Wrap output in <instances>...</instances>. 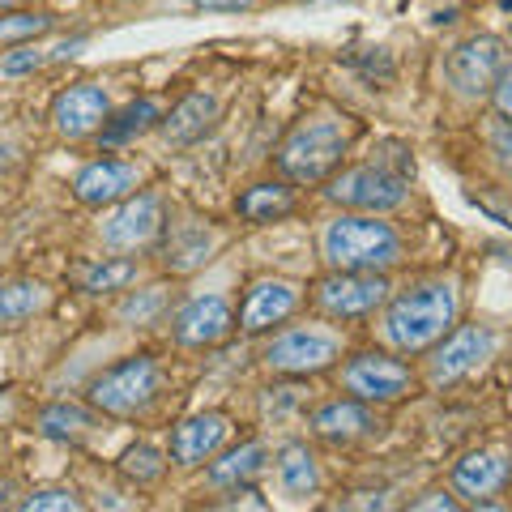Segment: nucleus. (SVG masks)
Segmentation results:
<instances>
[{
  "label": "nucleus",
  "instance_id": "2f4dec72",
  "mask_svg": "<svg viewBox=\"0 0 512 512\" xmlns=\"http://www.w3.org/2000/svg\"><path fill=\"white\" fill-rule=\"evenodd\" d=\"M18 508H26V512H77V508H86V500L73 487H35L26 500H18Z\"/></svg>",
  "mask_w": 512,
  "mask_h": 512
},
{
  "label": "nucleus",
  "instance_id": "5701e85b",
  "mask_svg": "<svg viewBox=\"0 0 512 512\" xmlns=\"http://www.w3.org/2000/svg\"><path fill=\"white\" fill-rule=\"evenodd\" d=\"M141 278V265L133 256H94V261L73 269L77 291L86 295H120Z\"/></svg>",
  "mask_w": 512,
  "mask_h": 512
},
{
  "label": "nucleus",
  "instance_id": "20e7f679",
  "mask_svg": "<svg viewBox=\"0 0 512 512\" xmlns=\"http://www.w3.org/2000/svg\"><path fill=\"white\" fill-rule=\"evenodd\" d=\"M90 406L111 419H137L146 414L158 397H163V367L154 355H128L120 363L103 367L99 376L90 380Z\"/></svg>",
  "mask_w": 512,
  "mask_h": 512
},
{
  "label": "nucleus",
  "instance_id": "ddd939ff",
  "mask_svg": "<svg viewBox=\"0 0 512 512\" xmlns=\"http://www.w3.org/2000/svg\"><path fill=\"white\" fill-rule=\"evenodd\" d=\"M111 116V94L99 82H73L52 99V128L64 141H86Z\"/></svg>",
  "mask_w": 512,
  "mask_h": 512
},
{
  "label": "nucleus",
  "instance_id": "423d86ee",
  "mask_svg": "<svg viewBox=\"0 0 512 512\" xmlns=\"http://www.w3.org/2000/svg\"><path fill=\"white\" fill-rule=\"evenodd\" d=\"M389 274H372V269H329L325 278L312 286V303L320 316L329 320H367L384 308L389 299Z\"/></svg>",
  "mask_w": 512,
  "mask_h": 512
},
{
  "label": "nucleus",
  "instance_id": "aec40b11",
  "mask_svg": "<svg viewBox=\"0 0 512 512\" xmlns=\"http://www.w3.org/2000/svg\"><path fill=\"white\" fill-rule=\"evenodd\" d=\"M265 470H269V448L261 440H244V444L227 448V453L210 457L205 487L210 491H239V487H252Z\"/></svg>",
  "mask_w": 512,
  "mask_h": 512
},
{
  "label": "nucleus",
  "instance_id": "2eb2a0df",
  "mask_svg": "<svg viewBox=\"0 0 512 512\" xmlns=\"http://www.w3.org/2000/svg\"><path fill=\"white\" fill-rule=\"evenodd\" d=\"M231 440V419L222 410H201V414H192V419H184L180 427L171 431V448H167V457H171V466H180V470H201L210 457L222 453V444Z\"/></svg>",
  "mask_w": 512,
  "mask_h": 512
},
{
  "label": "nucleus",
  "instance_id": "72a5a7b5",
  "mask_svg": "<svg viewBox=\"0 0 512 512\" xmlns=\"http://www.w3.org/2000/svg\"><path fill=\"white\" fill-rule=\"evenodd\" d=\"M487 146L495 154V163H500V171L512 180V124H491V133H487Z\"/></svg>",
  "mask_w": 512,
  "mask_h": 512
},
{
  "label": "nucleus",
  "instance_id": "a878e982",
  "mask_svg": "<svg viewBox=\"0 0 512 512\" xmlns=\"http://www.w3.org/2000/svg\"><path fill=\"white\" fill-rule=\"evenodd\" d=\"M158 120H163V107H158L154 99H133V103H124L120 111H111L94 137L107 141V146H124V141L141 137V133H146V128H154Z\"/></svg>",
  "mask_w": 512,
  "mask_h": 512
},
{
  "label": "nucleus",
  "instance_id": "f3484780",
  "mask_svg": "<svg viewBox=\"0 0 512 512\" xmlns=\"http://www.w3.org/2000/svg\"><path fill=\"white\" fill-rule=\"evenodd\" d=\"M163 244H158V256H163V269L175 278L184 274H197V269L210 261V256L222 248V235L210 227V222H175V227H163Z\"/></svg>",
  "mask_w": 512,
  "mask_h": 512
},
{
  "label": "nucleus",
  "instance_id": "f03ea898",
  "mask_svg": "<svg viewBox=\"0 0 512 512\" xmlns=\"http://www.w3.org/2000/svg\"><path fill=\"white\" fill-rule=\"evenodd\" d=\"M350 137H355V124L338 111H316V116H303L291 124V133L282 137L278 146V171L282 180L291 184H325L333 171L342 167V158L350 150Z\"/></svg>",
  "mask_w": 512,
  "mask_h": 512
},
{
  "label": "nucleus",
  "instance_id": "c9c22d12",
  "mask_svg": "<svg viewBox=\"0 0 512 512\" xmlns=\"http://www.w3.org/2000/svg\"><path fill=\"white\" fill-rule=\"evenodd\" d=\"M197 9H210V13H239V9H252L256 0H192Z\"/></svg>",
  "mask_w": 512,
  "mask_h": 512
},
{
  "label": "nucleus",
  "instance_id": "6e6552de",
  "mask_svg": "<svg viewBox=\"0 0 512 512\" xmlns=\"http://www.w3.org/2000/svg\"><path fill=\"white\" fill-rule=\"evenodd\" d=\"M414 372L402 363V359H393V355H384V350H359V355H350L342 363V389L350 397H359V402L367 406H393V402H402V397L414 393Z\"/></svg>",
  "mask_w": 512,
  "mask_h": 512
},
{
  "label": "nucleus",
  "instance_id": "412c9836",
  "mask_svg": "<svg viewBox=\"0 0 512 512\" xmlns=\"http://www.w3.org/2000/svg\"><path fill=\"white\" fill-rule=\"evenodd\" d=\"M214 120H218V94L192 90L158 120V128H163V141H171V146H192V141H201L210 133Z\"/></svg>",
  "mask_w": 512,
  "mask_h": 512
},
{
  "label": "nucleus",
  "instance_id": "e433bc0d",
  "mask_svg": "<svg viewBox=\"0 0 512 512\" xmlns=\"http://www.w3.org/2000/svg\"><path fill=\"white\" fill-rule=\"evenodd\" d=\"M22 5V0H0V13H5V9H18Z\"/></svg>",
  "mask_w": 512,
  "mask_h": 512
},
{
  "label": "nucleus",
  "instance_id": "bb28decb",
  "mask_svg": "<svg viewBox=\"0 0 512 512\" xmlns=\"http://www.w3.org/2000/svg\"><path fill=\"white\" fill-rule=\"evenodd\" d=\"M167 316H171V291L167 286H141V291H128L120 299V308H116V320H124V325H133V329H154V325H163Z\"/></svg>",
  "mask_w": 512,
  "mask_h": 512
},
{
  "label": "nucleus",
  "instance_id": "39448f33",
  "mask_svg": "<svg viewBox=\"0 0 512 512\" xmlns=\"http://www.w3.org/2000/svg\"><path fill=\"white\" fill-rule=\"evenodd\" d=\"M338 359H342V338L320 325L274 329V338L261 346V363L278 376H320Z\"/></svg>",
  "mask_w": 512,
  "mask_h": 512
},
{
  "label": "nucleus",
  "instance_id": "f704fd0d",
  "mask_svg": "<svg viewBox=\"0 0 512 512\" xmlns=\"http://www.w3.org/2000/svg\"><path fill=\"white\" fill-rule=\"evenodd\" d=\"M410 508L414 512H427V508H448L453 512V508H461V500L457 495H448V491H427V500H410Z\"/></svg>",
  "mask_w": 512,
  "mask_h": 512
},
{
  "label": "nucleus",
  "instance_id": "b1692460",
  "mask_svg": "<svg viewBox=\"0 0 512 512\" xmlns=\"http://www.w3.org/2000/svg\"><path fill=\"white\" fill-rule=\"evenodd\" d=\"M274 474H278V487L282 495H291V500H308V495L320 491V466H316V453L308 444H282L278 457H274Z\"/></svg>",
  "mask_w": 512,
  "mask_h": 512
},
{
  "label": "nucleus",
  "instance_id": "7c9ffc66",
  "mask_svg": "<svg viewBox=\"0 0 512 512\" xmlns=\"http://www.w3.org/2000/svg\"><path fill=\"white\" fill-rule=\"evenodd\" d=\"M86 39H69L60 47H35V43H22V47H9V56L0 60V73L5 77H22V73H35L43 69L47 60H60V56H73L77 47H82Z\"/></svg>",
  "mask_w": 512,
  "mask_h": 512
},
{
  "label": "nucleus",
  "instance_id": "393cba45",
  "mask_svg": "<svg viewBox=\"0 0 512 512\" xmlns=\"http://www.w3.org/2000/svg\"><path fill=\"white\" fill-rule=\"evenodd\" d=\"M295 210V188L291 180H265V184H252L235 197V214L261 227V222H278Z\"/></svg>",
  "mask_w": 512,
  "mask_h": 512
},
{
  "label": "nucleus",
  "instance_id": "cd10ccee",
  "mask_svg": "<svg viewBox=\"0 0 512 512\" xmlns=\"http://www.w3.org/2000/svg\"><path fill=\"white\" fill-rule=\"evenodd\" d=\"M56 30L52 13H30V9H5L0 13V47H22L39 43Z\"/></svg>",
  "mask_w": 512,
  "mask_h": 512
},
{
  "label": "nucleus",
  "instance_id": "9d476101",
  "mask_svg": "<svg viewBox=\"0 0 512 512\" xmlns=\"http://www.w3.org/2000/svg\"><path fill=\"white\" fill-rule=\"evenodd\" d=\"M163 227H167V214L158 192H128L124 201L107 205V214L99 222V244L111 252H137L158 244Z\"/></svg>",
  "mask_w": 512,
  "mask_h": 512
},
{
  "label": "nucleus",
  "instance_id": "58836bf2",
  "mask_svg": "<svg viewBox=\"0 0 512 512\" xmlns=\"http://www.w3.org/2000/svg\"><path fill=\"white\" fill-rule=\"evenodd\" d=\"M128 5H133V0H128Z\"/></svg>",
  "mask_w": 512,
  "mask_h": 512
},
{
  "label": "nucleus",
  "instance_id": "4468645a",
  "mask_svg": "<svg viewBox=\"0 0 512 512\" xmlns=\"http://www.w3.org/2000/svg\"><path fill=\"white\" fill-rule=\"evenodd\" d=\"M235 333V312L222 295H197L188 299L184 308L171 312V338L188 346V350H205V346H218Z\"/></svg>",
  "mask_w": 512,
  "mask_h": 512
},
{
  "label": "nucleus",
  "instance_id": "4c0bfd02",
  "mask_svg": "<svg viewBox=\"0 0 512 512\" xmlns=\"http://www.w3.org/2000/svg\"><path fill=\"white\" fill-rule=\"evenodd\" d=\"M500 5H504V9H512V0H500Z\"/></svg>",
  "mask_w": 512,
  "mask_h": 512
},
{
  "label": "nucleus",
  "instance_id": "a211bd4d",
  "mask_svg": "<svg viewBox=\"0 0 512 512\" xmlns=\"http://www.w3.org/2000/svg\"><path fill=\"white\" fill-rule=\"evenodd\" d=\"M512 478V453L508 448H474L453 466V491L466 504H483L500 495Z\"/></svg>",
  "mask_w": 512,
  "mask_h": 512
},
{
  "label": "nucleus",
  "instance_id": "c756f323",
  "mask_svg": "<svg viewBox=\"0 0 512 512\" xmlns=\"http://www.w3.org/2000/svg\"><path fill=\"white\" fill-rule=\"evenodd\" d=\"M167 466H171V457L163 453V448H154V444H133L128 453L120 457V474L128 478V483H137V487H154V483H163L167 478Z\"/></svg>",
  "mask_w": 512,
  "mask_h": 512
},
{
  "label": "nucleus",
  "instance_id": "dca6fc26",
  "mask_svg": "<svg viewBox=\"0 0 512 512\" xmlns=\"http://www.w3.org/2000/svg\"><path fill=\"white\" fill-rule=\"evenodd\" d=\"M141 188V167L128 158H94L73 175V197L86 210H107V205L124 201L128 192Z\"/></svg>",
  "mask_w": 512,
  "mask_h": 512
},
{
  "label": "nucleus",
  "instance_id": "7ed1b4c3",
  "mask_svg": "<svg viewBox=\"0 0 512 512\" xmlns=\"http://www.w3.org/2000/svg\"><path fill=\"white\" fill-rule=\"evenodd\" d=\"M320 261L329 269H372L389 274L402 261V235L380 214L342 210L320 227Z\"/></svg>",
  "mask_w": 512,
  "mask_h": 512
},
{
  "label": "nucleus",
  "instance_id": "1a4fd4ad",
  "mask_svg": "<svg viewBox=\"0 0 512 512\" xmlns=\"http://www.w3.org/2000/svg\"><path fill=\"white\" fill-rule=\"evenodd\" d=\"M491 355H495V333L487 325H453L427 350L423 380L431 389H448V384H461L466 376H474Z\"/></svg>",
  "mask_w": 512,
  "mask_h": 512
},
{
  "label": "nucleus",
  "instance_id": "0eeeda50",
  "mask_svg": "<svg viewBox=\"0 0 512 512\" xmlns=\"http://www.w3.org/2000/svg\"><path fill=\"white\" fill-rule=\"evenodd\" d=\"M325 197L342 210H359V214H389V210H402L406 197H410V184L406 175H397L389 167H376V163H363V167H346V171H333L325 180Z\"/></svg>",
  "mask_w": 512,
  "mask_h": 512
},
{
  "label": "nucleus",
  "instance_id": "f8f14e48",
  "mask_svg": "<svg viewBox=\"0 0 512 512\" xmlns=\"http://www.w3.org/2000/svg\"><path fill=\"white\" fill-rule=\"evenodd\" d=\"M303 308V286L291 278H252L244 303H239V329L274 333Z\"/></svg>",
  "mask_w": 512,
  "mask_h": 512
},
{
  "label": "nucleus",
  "instance_id": "c85d7f7f",
  "mask_svg": "<svg viewBox=\"0 0 512 512\" xmlns=\"http://www.w3.org/2000/svg\"><path fill=\"white\" fill-rule=\"evenodd\" d=\"M94 414L90 410H82V406H47V410H39V431L47 440H86L90 431H94Z\"/></svg>",
  "mask_w": 512,
  "mask_h": 512
},
{
  "label": "nucleus",
  "instance_id": "f257e3e1",
  "mask_svg": "<svg viewBox=\"0 0 512 512\" xmlns=\"http://www.w3.org/2000/svg\"><path fill=\"white\" fill-rule=\"evenodd\" d=\"M461 316V295L453 278H423L384 299L380 308V338L393 355H427Z\"/></svg>",
  "mask_w": 512,
  "mask_h": 512
},
{
  "label": "nucleus",
  "instance_id": "9b49d317",
  "mask_svg": "<svg viewBox=\"0 0 512 512\" xmlns=\"http://www.w3.org/2000/svg\"><path fill=\"white\" fill-rule=\"evenodd\" d=\"M504 64H508V52H504L500 39L495 35H470V39H461L453 52H448L444 77H448V86H453L461 99H487Z\"/></svg>",
  "mask_w": 512,
  "mask_h": 512
},
{
  "label": "nucleus",
  "instance_id": "6ab92c4d",
  "mask_svg": "<svg viewBox=\"0 0 512 512\" xmlns=\"http://www.w3.org/2000/svg\"><path fill=\"white\" fill-rule=\"evenodd\" d=\"M380 423L367 402H359V397H338V402H325L312 410V431L320 440L329 444H355L363 436H372Z\"/></svg>",
  "mask_w": 512,
  "mask_h": 512
},
{
  "label": "nucleus",
  "instance_id": "4be33fe9",
  "mask_svg": "<svg viewBox=\"0 0 512 512\" xmlns=\"http://www.w3.org/2000/svg\"><path fill=\"white\" fill-rule=\"evenodd\" d=\"M52 308V291L39 278H9L0 282V329H22L26 320Z\"/></svg>",
  "mask_w": 512,
  "mask_h": 512
},
{
  "label": "nucleus",
  "instance_id": "473e14b6",
  "mask_svg": "<svg viewBox=\"0 0 512 512\" xmlns=\"http://www.w3.org/2000/svg\"><path fill=\"white\" fill-rule=\"evenodd\" d=\"M491 107H495V116H500L504 124H512V60L500 69V77H495V86H491Z\"/></svg>",
  "mask_w": 512,
  "mask_h": 512
}]
</instances>
